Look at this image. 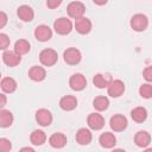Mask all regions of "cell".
Returning <instances> with one entry per match:
<instances>
[{"instance_id": "cell-21", "label": "cell", "mask_w": 152, "mask_h": 152, "mask_svg": "<svg viewBox=\"0 0 152 152\" xmlns=\"http://www.w3.org/2000/svg\"><path fill=\"white\" fill-rule=\"evenodd\" d=\"M112 78L108 76V75H103V74H96L94 77H93V83L96 88L99 89H103V88H107L108 84L110 83Z\"/></svg>"}, {"instance_id": "cell-13", "label": "cell", "mask_w": 152, "mask_h": 152, "mask_svg": "<svg viewBox=\"0 0 152 152\" xmlns=\"http://www.w3.org/2000/svg\"><path fill=\"white\" fill-rule=\"evenodd\" d=\"M34 37L39 42H48L52 37V31L48 25H39L34 28Z\"/></svg>"}, {"instance_id": "cell-18", "label": "cell", "mask_w": 152, "mask_h": 152, "mask_svg": "<svg viewBox=\"0 0 152 152\" xmlns=\"http://www.w3.org/2000/svg\"><path fill=\"white\" fill-rule=\"evenodd\" d=\"M76 141L80 145H88L93 139V134L88 128H80L76 132Z\"/></svg>"}, {"instance_id": "cell-35", "label": "cell", "mask_w": 152, "mask_h": 152, "mask_svg": "<svg viewBox=\"0 0 152 152\" xmlns=\"http://www.w3.org/2000/svg\"><path fill=\"white\" fill-rule=\"evenodd\" d=\"M107 1H108V0H93V2H94L95 5H99V6H103V5H106Z\"/></svg>"}, {"instance_id": "cell-24", "label": "cell", "mask_w": 152, "mask_h": 152, "mask_svg": "<svg viewBox=\"0 0 152 152\" xmlns=\"http://www.w3.org/2000/svg\"><path fill=\"white\" fill-rule=\"evenodd\" d=\"M30 140H31V142H32L33 145L40 146V145H43V144L45 142V140H46V134H45V132H43V131H40V129H34V131L31 133V135H30Z\"/></svg>"}, {"instance_id": "cell-37", "label": "cell", "mask_w": 152, "mask_h": 152, "mask_svg": "<svg viewBox=\"0 0 152 152\" xmlns=\"http://www.w3.org/2000/svg\"><path fill=\"white\" fill-rule=\"evenodd\" d=\"M146 151H152V147L151 148H146Z\"/></svg>"}, {"instance_id": "cell-2", "label": "cell", "mask_w": 152, "mask_h": 152, "mask_svg": "<svg viewBox=\"0 0 152 152\" xmlns=\"http://www.w3.org/2000/svg\"><path fill=\"white\" fill-rule=\"evenodd\" d=\"M58 55L53 49H44L39 53V61L45 66H52L57 63Z\"/></svg>"}, {"instance_id": "cell-1", "label": "cell", "mask_w": 152, "mask_h": 152, "mask_svg": "<svg viewBox=\"0 0 152 152\" xmlns=\"http://www.w3.org/2000/svg\"><path fill=\"white\" fill-rule=\"evenodd\" d=\"M53 28L56 31V33L61 34V36H65L69 34L72 30V23L70 19L65 18V17H61L57 20H55L53 23Z\"/></svg>"}, {"instance_id": "cell-23", "label": "cell", "mask_w": 152, "mask_h": 152, "mask_svg": "<svg viewBox=\"0 0 152 152\" xmlns=\"http://www.w3.org/2000/svg\"><path fill=\"white\" fill-rule=\"evenodd\" d=\"M131 118L135 122H144L147 118V110L144 107H135L131 110Z\"/></svg>"}, {"instance_id": "cell-33", "label": "cell", "mask_w": 152, "mask_h": 152, "mask_svg": "<svg viewBox=\"0 0 152 152\" xmlns=\"http://www.w3.org/2000/svg\"><path fill=\"white\" fill-rule=\"evenodd\" d=\"M6 23H7V15H6V13L4 11H1L0 12V27L2 28L6 25Z\"/></svg>"}, {"instance_id": "cell-26", "label": "cell", "mask_w": 152, "mask_h": 152, "mask_svg": "<svg viewBox=\"0 0 152 152\" xmlns=\"http://www.w3.org/2000/svg\"><path fill=\"white\" fill-rule=\"evenodd\" d=\"M93 106H94V108H95L96 110H99V112L106 110V109L108 108V106H109V100H108V97H106V96H97V97L94 99Z\"/></svg>"}, {"instance_id": "cell-31", "label": "cell", "mask_w": 152, "mask_h": 152, "mask_svg": "<svg viewBox=\"0 0 152 152\" xmlns=\"http://www.w3.org/2000/svg\"><path fill=\"white\" fill-rule=\"evenodd\" d=\"M142 76L147 82H152V65L146 66L142 71Z\"/></svg>"}, {"instance_id": "cell-27", "label": "cell", "mask_w": 152, "mask_h": 152, "mask_svg": "<svg viewBox=\"0 0 152 152\" xmlns=\"http://www.w3.org/2000/svg\"><path fill=\"white\" fill-rule=\"evenodd\" d=\"M31 45H30V43L26 40V39H19V40H17L15 42V44H14V50L19 53V55H25V53H27L28 51H30V48Z\"/></svg>"}, {"instance_id": "cell-29", "label": "cell", "mask_w": 152, "mask_h": 152, "mask_svg": "<svg viewBox=\"0 0 152 152\" xmlns=\"http://www.w3.org/2000/svg\"><path fill=\"white\" fill-rule=\"evenodd\" d=\"M10 43H11L10 37L6 33H0V49L5 51L10 46Z\"/></svg>"}, {"instance_id": "cell-10", "label": "cell", "mask_w": 152, "mask_h": 152, "mask_svg": "<svg viewBox=\"0 0 152 152\" xmlns=\"http://www.w3.org/2000/svg\"><path fill=\"white\" fill-rule=\"evenodd\" d=\"M74 26H75V30L80 34H87V33H89L91 31V27H93L90 19L86 18L84 15L81 17V18H78V19H75V25Z\"/></svg>"}, {"instance_id": "cell-25", "label": "cell", "mask_w": 152, "mask_h": 152, "mask_svg": "<svg viewBox=\"0 0 152 152\" xmlns=\"http://www.w3.org/2000/svg\"><path fill=\"white\" fill-rule=\"evenodd\" d=\"M13 124V114L7 109L0 110V126L2 128L10 127Z\"/></svg>"}, {"instance_id": "cell-15", "label": "cell", "mask_w": 152, "mask_h": 152, "mask_svg": "<svg viewBox=\"0 0 152 152\" xmlns=\"http://www.w3.org/2000/svg\"><path fill=\"white\" fill-rule=\"evenodd\" d=\"M59 107L66 112L74 110L77 107V99L72 95H65L59 100Z\"/></svg>"}, {"instance_id": "cell-6", "label": "cell", "mask_w": 152, "mask_h": 152, "mask_svg": "<svg viewBox=\"0 0 152 152\" xmlns=\"http://www.w3.org/2000/svg\"><path fill=\"white\" fill-rule=\"evenodd\" d=\"M69 86L75 91H81L87 87V78L84 75L77 72L70 76L69 78Z\"/></svg>"}, {"instance_id": "cell-7", "label": "cell", "mask_w": 152, "mask_h": 152, "mask_svg": "<svg viewBox=\"0 0 152 152\" xmlns=\"http://www.w3.org/2000/svg\"><path fill=\"white\" fill-rule=\"evenodd\" d=\"M107 91L110 97H120L125 91V83L121 80H112L107 87Z\"/></svg>"}, {"instance_id": "cell-11", "label": "cell", "mask_w": 152, "mask_h": 152, "mask_svg": "<svg viewBox=\"0 0 152 152\" xmlns=\"http://www.w3.org/2000/svg\"><path fill=\"white\" fill-rule=\"evenodd\" d=\"M36 121L43 126V127H48L51 125L52 122V114L50 110L45 109V108H40L36 112Z\"/></svg>"}, {"instance_id": "cell-20", "label": "cell", "mask_w": 152, "mask_h": 152, "mask_svg": "<svg viewBox=\"0 0 152 152\" xmlns=\"http://www.w3.org/2000/svg\"><path fill=\"white\" fill-rule=\"evenodd\" d=\"M49 144L55 148H62L66 144V137L63 133H53L49 138Z\"/></svg>"}, {"instance_id": "cell-12", "label": "cell", "mask_w": 152, "mask_h": 152, "mask_svg": "<svg viewBox=\"0 0 152 152\" xmlns=\"http://www.w3.org/2000/svg\"><path fill=\"white\" fill-rule=\"evenodd\" d=\"M87 124L89 128L94 131H99L104 126V118L99 113H91L87 118Z\"/></svg>"}, {"instance_id": "cell-3", "label": "cell", "mask_w": 152, "mask_h": 152, "mask_svg": "<svg viewBox=\"0 0 152 152\" xmlns=\"http://www.w3.org/2000/svg\"><path fill=\"white\" fill-rule=\"evenodd\" d=\"M131 27L137 32H142L148 26V19L142 13H137L131 18Z\"/></svg>"}, {"instance_id": "cell-32", "label": "cell", "mask_w": 152, "mask_h": 152, "mask_svg": "<svg viewBox=\"0 0 152 152\" xmlns=\"http://www.w3.org/2000/svg\"><path fill=\"white\" fill-rule=\"evenodd\" d=\"M62 1L63 0H46V6L51 10H53V8H57L62 4Z\"/></svg>"}, {"instance_id": "cell-5", "label": "cell", "mask_w": 152, "mask_h": 152, "mask_svg": "<svg viewBox=\"0 0 152 152\" xmlns=\"http://www.w3.org/2000/svg\"><path fill=\"white\" fill-rule=\"evenodd\" d=\"M66 12H68V15L70 18H74V19H78L84 15V12H86V6L81 2V1H72L66 7Z\"/></svg>"}, {"instance_id": "cell-9", "label": "cell", "mask_w": 152, "mask_h": 152, "mask_svg": "<svg viewBox=\"0 0 152 152\" xmlns=\"http://www.w3.org/2000/svg\"><path fill=\"white\" fill-rule=\"evenodd\" d=\"M127 124L128 122H127L126 116H124L121 114H116V115L112 116L109 120V126L114 132H121V131L126 129Z\"/></svg>"}, {"instance_id": "cell-30", "label": "cell", "mask_w": 152, "mask_h": 152, "mask_svg": "<svg viewBox=\"0 0 152 152\" xmlns=\"http://www.w3.org/2000/svg\"><path fill=\"white\" fill-rule=\"evenodd\" d=\"M11 148H12L11 141L6 138H0V150L2 152H8V151H11Z\"/></svg>"}, {"instance_id": "cell-14", "label": "cell", "mask_w": 152, "mask_h": 152, "mask_svg": "<svg viewBox=\"0 0 152 152\" xmlns=\"http://www.w3.org/2000/svg\"><path fill=\"white\" fill-rule=\"evenodd\" d=\"M17 14H18L19 19H21L25 23L32 21L33 20V17H34V12H33L32 7H30L28 5H21V6H19L18 7V11H17Z\"/></svg>"}, {"instance_id": "cell-17", "label": "cell", "mask_w": 152, "mask_h": 152, "mask_svg": "<svg viewBox=\"0 0 152 152\" xmlns=\"http://www.w3.org/2000/svg\"><path fill=\"white\" fill-rule=\"evenodd\" d=\"M28 77L34 82H40L46 77V71H45V69L43 66L33 65L28 70Z\"/></svg>"}, {"instance_id": "cell-8", "label": "cell", "mask_w": 152, "mask_h": 152, "mask_svg": "<svg viewBox=\"0 0 152 152\" xmlns=\"http://www.w3.org/2000/svg\"><path fill=\"white\" fill-rule=\"evenodd\" d=\"M2 61L8 66H17L21 62V55H19L15 50H5L2 53Z\"/></svg>"}, {"instance_id": "cell-36", "label": "cell", "mask_w": 152, "mask_h": 152, "mask_svg": "<svg viewBox=\"0 0 152 152\" xmlns=\"http://www.w3.org/2000/svg\"><path fill=\"white\" fill-rule=\"evenodd\" d=\"M21 151H28V152H33V148H32V147H24V148H21Z\"/></svg>"}, {"instance_id": "cell-28", "label": "cell", "mask_w": 152, "mask_h": 152, "mask_svg": "<svg viewBox=\"0 0 152 152\" xmlns=\"http://www.w3.org/2000/svg\"><path fill=\"white\" fill-rule=\"evenodd\" d=\"M139 94L144 99H151L152 97V86L150 83H144L139 88Z\"/></svg>"}, {"instance_id": "cell-19", "label": "cell", "mask_w": 152, "mask_h": 152, "mask_svg": "<svg viewBox=\"0 0 152 152\" xmlns=\"http://www.w3.org/2000/svg\"><path fill=\"white\" fill-rule=\"evenodd\" d=\"M151 141V135L146 131H139L134 135V142L138 147H146Z\"/></svg>"}, {"instance_id": "cell-22", "label": "cell", "mask_w": 152, "mask_h": 152, "mask_svg": "<svg viewBox=\"0 0 152 152\" xmlns=\"http://www.w3.org/2000/svg\"><path fill=\"white\" fill-rule=\"evenodd\" d=\"M0 86H1V89L4 93H13V91H15L18 84H17V81L12 77H4L1 80Z\"/></svg>"}, {"instance_id": "cell-16", "label": "cell", "mask_w": 152, "mask_h": 152, "mask_svg": "<svg viewBox=\"0 0 152 152\" xmlns=\"http://www.w3.org/2000/svg\"><path fill=\"white\" fill-rule=\"evenodd\" d=\"M99 142H100V145H101L102 147H104V148H112V147L115 146V144H116V138H115V135H114L113 133H110V132H104V133H102V134L100 135Z\"/></svg>"}, {"instance_id": "cell-4", "label": "cell", "mask_w": 152, "mask_h": 152, "mask_svg": "<svg viewBox=\"0 0 152 152\" xmlns=\"http://www.w3.org/2000/svg\"><path fill=\"white\" fill-rule=\"evenodd\" d=\"M63 59L66 64L69 65H76L81 62L82 59V53L78 49L76 48H69L64 51L63 53Z\"/></svg>"}, {"instance_id": "cell-34", "label": "cell", "mask_w": 152, "mask_h": 152, "mask_svg": "<svg viewBox=\"0 0 152 152\" xmlns=\"http://www.w3.org/2000/svg\"><path fill=\"white\" fill-rule=\"evenodd\" d=\"M6 104V95L5 94H0V107L2 108Z\"/></svg>"}]
</instances>
